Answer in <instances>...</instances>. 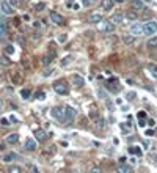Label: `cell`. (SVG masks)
<instances>
[{
    "mask_svg": "<svg viewBox=\"0 0 157 173\" xmlns=\"http://www.w3.org/2000/svg\"><path fill=\"white\" fill-rule=\"evenodd\" d=\"M53 91H55L57 94L66 96L69 93V85L66 83V80H55V82H53Z\"/></svg>",
    "mask_w": 157,
    "mask_h": 173,
    "instance_id": "cell-1",
    "label": "cell"
},
{
    "mask_svg": "<svg viewBox=\"0 0 157 173\" xmlns=\"http://www.w3.org/2000/svg\"><path fill=\"white\" fill-rule=\"evenodd\" d=\"M64 109H66V107H61V106L52 107L50 109V117L53 118V120L60 121V123H64Z\"/></svg>",
    "mask_w": 157,
    "mask_h": 173,
    "instance_id": "cell-2",
    "label": "cell"
},
{
    "mask_svg": "<svg viewBox=\"0 0 157 173\" xmlns=\"http://www.w3.org/2000/svg\"><path fill=\"white\" fill-rule=\"evenodd\" d=\"M157 33V21H148L146 24H143V35L152 36Z\"/></svg>",
    "mask_w": 157,
    "mask_h": 173,
    "instance_id": "cell-3",
    "label": "cell"
},
{
    "mask_svg": "<svg viewBox=\"0 0 157 173\" xmlns=\"http://www.w3.org/2000/svg\"><path fill=\"white\" fill-rule=\"evenodd\" d=\"M101 32L102 33H113L115 32V24L112 21H102L101 22Z\"/></svg>",
    "mask_w": 157,
    "mask_h": 173,
    "instance_id": "cell-4",
    "label": "cell"
},
{
    "mask_svg": "<svg viewBox=\"0 0 157 173\" xmlns=\"http://www.w3.org/2000/svg\"><path fill=\"white\" fill-rule=\"evenodd\" d=\"M129 6H131V10L143 11L145 10V2L143 0H129Z\"/></svg>",
    "mask_w": 157,
    "mask_h": 173,
    "instance_id": "cell-5",
    "label": "cell"
},
{
    "mask_svg": "<svg viewBox=\"0 0 157 173\" xmlns=\"http://www.w3.org/2000/svg\"><path fill=\"white\" fill-rule=\"evenodd\" d=\"M75 118V110L72 107H66L64 109V123H72Z\"/></svg>",
    "mask_w": 157,
    "mask_h": 173,
    "instance_id": "cell-6",
    "label": "cell"
},
{
    "mask_svg": "<svg viewBox=\"0 0 157 173\" xmlns=\"http://www.w3.org/2000/svg\"><path fill=\"white\" fill-rule=\"evenodd\" d=\"M50 21L53 22V24H57V25H63L64 24V17L61 16L60 13H55V11L50 13Z\"/></svg>",
    "mask_w": 157,
    "mask_h": 173,
    "instance_id": "cell-7",
    "label": "cell"
},
{
    "mask_svg": "<svg viewBox=\"0 0 157 173\" xmlns=\"http://www.w3.org/2000/svg\"><path fill=\"white\" fill-rule=\"evenodd\" d=\"M88 22L90 24H101L102 22V14L101 13H93L88 16Z\"/></svg>",
    "mask_w": 157,
    "mask_h": 173,
    "instance_id": "cell-8",
    "label": "cell"
},
{
    "mask_svg": "<svg viewBox=\"0 0 157 173\" xmlns=\"http://www.w3.org/2000/svg\"><path fill=\"white\" fill-rule=\"evenodd\" d=\"M0 10H2L5 14H8V16H10V14H13V11H14L13 5H11L10 2H2V3H0Z\"/></svg>",
    "mask_w": 157,
    "mask_h": 173,
    "instance_id": "cell-9",
    "label": "cell"
},
{
    "mask_svg": "<svg viewBox=\"0 0 157 173\" xmlns=\"http://www.w3.org/2000/svg\"><path fill=\"white\" fill-rule=\"evenodd\" d=\"M35 138L38 142H44L47 138V134H46L44 129H35Z\"/></svg>",
    "mask_w": 157,
    "mask_h": 173,
    "instance_id": "cell-10",
    "label": "cell"
},
{
    "mask_svg": "<svg viewBox=\"0 0 157 173\" xmlns=\"http://www.w3.org/2000/svg\"><path fill=\"white\" fill-rule=\"evenodd\" d=\"M25 149L27 151H35L36 149V140L35 138H27L25 140Z\"/></svg>",
    "mask_w": 157,
    "mask_h": 173,
    "instance_id": "cell-11",
    "label": "cell"
},
{
    "mask_svg": "<svg viewBox=\"0 0 157 173\" xmlns=\"http://www.w3.org/2000/svg\"><path fill=\"white\" fill-rule=\"evenodd\" d=\"M113 5H115V0H102V3H101V6H102L104 11H112Z\"/></svg>",
    "mask_w": 157,
    "mask_h": 173,
    "instance_id": "cell-12",
    "label": "cell"
},
{
    "mask_svg": "<svg viewBox=\"0 0 157 173\" xmlns=\"http://www.w3.org/2000/svg\"><path fill=\"white\" fill-rule=\"evenodd\" d=\"M94 126H96V129L99 131H102V129H105V121H104V118H101V117H94Z\"/></svg>",
    "mask_w": 157,
    "mask_h": 173,
    "instance_id": "cell-13",
    "label": "cell"
},
{
    "mask_svg": "<svg viewBox=\"0 0 157 173\" xmlns=\"http://www.w3.org/2000/svg\"><path fill=\"white\" fill-rule=\"evenodd\" d=\"M132 35H143V24H133L131 27Z\"/></svg>",
    "mask_w": 157,
    "mask_h": 173,
    "instance_id": "cell-14",
    "label": "cell"
},
{
    "mask_svg": "<svg viewBox=\"0 0 157 173\" xmlns=\"http://www.w3.org/2000/svg\"><path fill=\"white\" fill-rule=\"evenodd\" d=\"M5 142L8 145H16L17 142H19V135H17V134H10V135H6Z\"/></svg>",
    "mask_w": 157,
    "mask_h": 173,
    "instance_id": "cell-15",
    "label": "cell"
},
{
    "mask_svg": "<svg viewBox=\"0 0 157 173\" xmlns=\"http://www.w3.org/2000/svg\"><path fill=\"white\" fill-rule=\"evenodd\" d=\"M72 83H74V87H83V83H85V80H83V77L82 76H72Z\"/></svg>",
    "mask_w": 157,
    "mask_h": 173,
    "instance_id": "cell-16",
    "label": "cell"
},
{
    "mask_svg": "<svg viewBox=\"0 0 157 173\" xmlns=\"http://www.w3.org/2000/svg\"><path fill=\"white\" fill-rule=\"evenodd\" d=\"M16 157H17L16 153H8V154H5V156L2 157V160H3V162H6V164H8V162H13V160L16 159Z\"/></svg>",
    "mask_w": 157,
    "mask_h": 173,
    "instance_id": "cell-17",
    "label": "cell"
},
{
    "mask_svg": "<svg viewBox=\"0 0 157 173\" xmlns=\"http://www.w3.org/2000/svg\"><path fill=\"white\" fill-rule=\"evenodd\" d=\"M146 46H148V49H156V47H157V36H154V35H152V36L148 40Z\"/></svg>",
    "mask_w": 157,
    "mask_h": 173,
    "instance_id": "cell-18",
    "label": "cell"
},
{
    "mask_svg": "<svg viewBox=\"0 0 157 173\" xmlns=\"http://www.w3.org/2000/svg\"><path fill=\"white\" fill-rule=\"evenodd\" d=\"M148 71H149V74H151L152 77L157 79V66L156 65H148Z\"/></svg>",
    "mask_w": 157,
    "mask_h": 173,
    "instance_id": "cell-19",
    "label": "cell"
},
{
    "mask_svg": "<svg viewBox=\"0 0 157 173\" xmlns=\"http://www.w3.org/2000/svg\"><path fill=\"white\" fill-rule=\"evenodd\" d=\"M129 153L133 156H140L141 154V148L140 147H129Z\"/></svg>",
    "mask_w": 157,
    "mask_h": 173,
    "instance_id": "cell-20",
    "label": "cell"
},
{
    "mask_svg": "<svg viewBox=\"0 0 157 173\" xmlns=\"http://www.w3.org/2000/svg\"><path fill=\"white\" fill-rule=\"evenodd\" d=\"M30 96H32V91H30L28 88H24V90H21V98H22V99H28Z\"/></svg>",
    "mask_w": 157,
    "mask_h": 173,
    "instance_id": "cell-21",
    "label": "cell"
},
{
    "mask_svg": "<svg viewBox=\"0 0 157 173\" xmlns=\"http://www.w3.org/2000/svg\"><path fill=\"white\" fill-rule=\"evenodd\" d=\"M126 17H127L129 21H135V19L138 17V16H137L135 10H132V11H127V13H126Z\"/></svg>",
    "mask_w": 157,
    "mask_h": 173,
    "instance_id": "cell-22",
    "label": "cell"
},
{
    "mask_svg": "<svg viewBox=\"0 0 157 173\" xmlns=\"http://www.w3.org/2000/svg\"><path fill=\"white\" fill-rule=\"evenodd\" d=\"M52 58H53L52 55H44L43 57V66H49V65L52 63Z\"/></svg>",
    "mask_w": 157,
    "mask_h": 173,
    "instance_id": "cell-23",
    "label": "cell"
},
{
    "mask_svg": "<svg viewBox=\"0 0 157 173\" xmlns=\"http://www.w3.org/2000/svg\"><path fill=\"white\" fill-rule=\"evenodd\" d=\"M121 21H122V14H120V13H116V14H113V16H112V22H113V24H115V22L120 24Z\"/></svg>",
    "mask_w": 157,
    "mask_h": 173,
    "instance_id": "cell-24",
    "label": "cell"
},
{
    "mask_svg": "<svg viewBox=\"0 0 157 173\" xmlns=\"http://www.w3.org/2000/svg\"><path fill=\"white\" fill-rule=\"evenodd\" d=\"M118 170L122 172V173H127V172H132V167H131V165H121Z\"/></svg>",
    "mask_w": 157,
    "mask_h": 173,
    "instance_id": "cell-25",
    "label": "cell"
},
{
    "mask_svg": "<svg viewBox=\"0 0 157 173\" xmlns=\"http://www.w3.org/2000/svg\"><path fill=\"white\" fill-rule=\"evenodd\" d=\"M122 40H124V43H126V44H133V36L124 35V36H122Z\"/></svg>",
    "mask_w": 157,
    "mask_h": 173,
    "instance_id": "cell-26",
    "label": "cell"
},
{
    "mask_svg": "<svg viewBox=\"0 0 157 173\" xmlns=\"http://www.w3.org/2000/svg\"><path fill=\"white\" fill-rule=\"evenodd\" d=\"M13 77H14V79H11V80H13V83H16V85H19V83L22 82V79H21V74H14Z\"/></svg>",
    "mask_w": 157,
    "mask_h": 173,
    "instance_id": "cell-27",
    "label": "cell"
},
{
    "mask_svg": "<svg viewBox=\"0 0 157 173\" xmlns=\"http://www.w3.org/2000/svg\"><path fill=\"white\" fill-rule=\"evenodd\" d=\"M0 63H2V65H5V66H10V65H11V61H10L8 58H6V57H0Z\"/></svg>",
    "mask_w": 157,
    "mask_h": 173,
    "instance_id": "cell-28",
    "label": "cell"
},
{
    "mask_svg": "<svg viewBox=\"0 0 157 173\" xmlns=\"http://www.w3.org/2000/svg\"><path fill=\"white\" fill-rule=\"evenodd\" d=\"M5 53H6V55L14 53V47H13V46H6V47H5Z\"/></svg>",
    "mask_w": 157,
    "mask_h": 173,
    "instance_id": "cell-29",
    "label": "cell"
},
{
    "mask_svg": "<svg viewBox=\"0 0 157 173\" xmlns=\"http://www.w3.org/2000/svg\"><path fill=\"white\" fill-rule=\"evenodd\" d=\"M137 118H138V120H146V112H143V110H140V112L137 113Z\"/></svg>",
    "mask_w": 157,
    "mask_h": 173,
    "instance_id": "cell-30",
    "label": "cell"
},
{
    "mask_svg": "<svg viewBox=\"0 0 157 173\" xmlns=\"http://www.w3.org/2000/svg\"><path fill=\"white\" fill-rule=\"evenodd\" d=\"M10 172H16V173H19V172H22V168H21V167H10Z\"/></svg>",
    "mask_w": 157,
    "mask_h": 173,
    "instance_id": "cell-31",
    "label": "cell"
},
{
    "mask_svg": "<svg viewBox=\"0 0 157 173\" xmlns=\"http://www.w3.org/2000/svg\"><path fill=\"white\" fill-rule=\"evenodd\" d=\"M44 98H46V94L43 93V91H39V93L36 94V99H44Z\"/></svg>",
    "mask_w": 157,
    "mask_h": 173,
    "instance_id": "cell-32",
    "label": "cell"
},
{
    "mask_svg": "<svg viewBox=\"0 0 157 173\" xmlns=\"http://www.w3.org/2000/svg\"><path fill=\"white\" fill-rule=\"evenodd\" d=\"M5 33V24H0V36Z\"/></svg>",
    "mask_w": 157,
    "mask_h": 173,
    "instance_id": "cell-33",
    "label": "cell"
},
{
    "mask_svg": "<svg viewBox=\"0 0 157 173\" xmlns=\"http://www.w3.org/2000/svg\"><path fill=\"white\" fill-rule=\"evenodd\" d=\"M44 10V3H39V5H36V11H41Z\"/></svg>",
    "mask_w": 157,
    "mask_h": 173,
    "instance_id": "cell-34",
    "label": "cell"
},
{
    "mask_svg": "<svg viewBox=\"0 0 157 173\" xmlns=\"http://www.w3.org/2000/svg\"><path fill=\"white\" fill-rule=\"evenodd\" d=\"M10 3H11L13 6H17V5H19V0H10Z\"/></svg>",
    "mask_w": 157,
    "mask_h": 173,
    "instance_id": "cell-35",
    "label": "cell"
},
{
    "mask_svg": "<svg viewBox=\"0 0 157 173\" xmlns=\"http://www.w3.org/2000/svg\"><path fill=\"white\" fill-rule=\"evenodd\" d=\"M10 123H17V118H14V115L10 117Z\"/></svg>",
    "mask_w": 157,
    "mask_h": 173,
    "instance_id": "cell-36",
    "label": "cell"
},
{
    "mask_svg": "<svg viewBox=\"0 0 157 173\" xmlns=\"http://www.w3.org/2000/svg\"><path fill=\"white\" fill-rule=\"evenodd\" d=\"M126 98H127V99H133V98H135V93H127Z\"/></svg>",
    "mask_w": 157,
    "mask_h": 173,
    "instance_id": "cell-37",
    "label": "cell"
},
{
    "mask_svg": "<svg viewBox=\"0 0 157 173\" xmlns=\"http://www.w3.org/2000/svg\"><path fill=\"white\" fill-rule=\"evenodd\" d=\"M58 40H60V43H64V40H66V35H61Z\"/></svg>",
    "mask_w": 157,
    "mask_h": 173,
    "instance_id": "cell-38",
    "label": "cell"
},
{
    "mask_svg": "<svg viewBox=\"0 0 157 173\" xmlns=\"http://www.w3.org/2000/svg\"><path fill=\"white\" fill-rule=\"evenodd\" d=\"M3 107H5V104H3V101H2V99H0V113L3 112Z\"/></svg>",
    "mask_w": 157,
    "mask_h": 173,
    "instance_id": "cell-39",
    "label": "cell"
},
{
    "mask_svg": "<svg viewBox=\"0 0 157 173\" xmlns=\"http://www.w3.org/2000/svg\"><path fill=\"white\" fill-rule=\"evenodd\" d=\"M138 124L140 126H145V124H146V120H138Z\"/></svg>",
    "mask_w": 157,
    "mask_h": 173,
    "instance_id": "cell-40",
    "label": "cell"
},
{
    "mask_svg": "<svg viewBox=\"0 0 157 173\" xmlns=\"http://www.w3.org/2000/svg\"><path fill=\"white\" fill-rule=\"evenodd\" d=\"M115 2H118V3H122V2H124V0H115Z\"/></svg>",
    "mask_w": 157,
    "mask_h": 173,
    "instance_id": "cell-41",
    "label": "cell"
}]
</instances>
